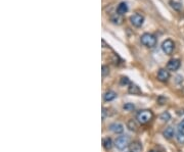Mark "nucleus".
Masks as SVG:
<instances>
[{
  "label": "nucleus",
  "instance_id": "14",
  "mask_svg": "<svg viewBox=\"0 0 184 152\" xmlns=\"http://www.w3.org/2000/svg\"><path fill=\"white\" fill-rule=\"evenodd\" d=\"M128 11V5H127L126 2H121L120 4L118 5V7H117V12H118L119 14H126V12Z\"/></svg>",
  "mask_w": 184,
  "mask_h": 152
},
{
  "label": "nucleus",
  "instance_id": "13",
  "mask_svg": "<svg viewBox=\"0 0 184 152\" xmlns=\"http://www.w3.org/2000/svg\"><path fill=\"white\" fill-rule=\"evenodd\" d=\"M128 92H129L130 94H133V95H139V94H141L140 88H139L137 85H135V84H130L129 85Z\"/></svg>",
  "mask_w": 184,
  "mask_h": 152
},
{
  "label": "nucleus",
  "instance_id": "24",
  "mask_svg": "<svg viewBox=\"0 0 184 152\" xmlns=\"http://www.w3.org/2000/svg\"><path fill=\"white\" fill-rule=\"evenodd\" d=\"M106 109L102 108V119H106Z\"/></svg>",
  "mask_w": 184,
  "mask_h": 152
},
{
  "label": "nucleus",
  "instance_id": "3",
  "mask_svg": "<svg viewBox=\"0 0 184 152\" xmlns=\"http://www.w3.org/2000/svg\"><path fill=\"white\" fill-rule=\"evenodd\" d=\"M115 146L119 150H125L130 146V140L127 136H119L115 141Z\"/></svg>",
  "mask_w": 184,
  "mask_h": 152
},
{
  "label": "nucleus",
  "instance_id": "1",
  "mask_svg": "<svg viewBox=\"0 0 184 152\" xmlns=\"http://www.w3.org/2000/svg\"><path fill=\"white\" fill-rule=\"evenodd\" d=\"M154 119V112L150 109H142L139 110L136 115V121L140 125H145V123H150Z\"/></svg>",
  "mask_w": 184,
  "mask_h": 152
},
{
  "label": "nucleus",
  "instance_id": "19",
  "mask_svg": "<svg viewBox=\"0 0 184 152\" xmlns=\"http://www.w3.org/2000/svg\"><path fill=\"white\" fill-rule=\"evenodd\" d=\"M123 108L126 110V111H132V110L135 109V105L133 103H126L123 105Z\"/></svg>",
  "mask_w": 184,
  "mask_h": 152
},
{
  "label": "nucleus",
  "instance_id": "2",
  "mask_svg": "<svg viewBox=\"0 0 184 152\" xmlns=\"http://www.w3.org/2000/svg\"><path fill=\"white\" fill-rule=\"evenodd\" d=\"M141 44H143L144 46L148 47V48H154L157 45V38H155L153 34L150 33H144L140 37Z\"/></svg>",
  "mask_w": 184,
  "mask_h": 152
},
{
  "label": "nucleus",
  "instance_id": "7",
  "mask_svg": "<svg viewBox=\"0 0 184 152\" xmlns=\"http://www.w3.org/2000/svg\"><path fill=\"white\" fill-rule=\"evenodd\" d=\"M170 78V72L166 68H161L158 72V80L161 82H167Z\"/></svg>",
  "mask_w": 184,
  "mask_h": 152
},
{
  "label": "nucleus",
  "instance_id": "11",
  "mask_svg": "<svg viewBox=\"0 0 184 152\" xmlns=\"http://www.w3.org/2000/svg\"><path fill=\"white\" fill-rule=\"evenodd\" d=\"M174 135H175V130H174L172 127H168L163 132V136L166 139H172L174 137Z\"/></svg>",
  "mask_w": 184,
  "mask_h": 152
},
{
  "label": "nucleus",
  "instance_id": "16",
  "mask_svg": "<svg viewBox=\"0 0 184 152\" xmlns=\"http://www.w3.org/2000/svg\"><path fill=\"white\" fill-rule=\"evenodd\" d=\"M160 119H161L162 122H164V123L169 122L170 119H171V115H170V113L168 112V111H164V112L160 115Z\"/></svg>",
  "mask_w": 184,
  "mask_h": 152
},
{
  "label": "nucleus",
  "instance_id": "22",
  "mask_svg": "<svg viewBox=\"0 0 184 152\" xmlns=\"http://www.w3.org/2000/svg\"><path fill=\"white\" fill-rule=\"evenodd\" d=\"M120 84H121V85H130L131 83H130L129 79L127 77H122L121 81H120Z\"/></svg>",
  "mask_w": 184,
  "mask_h": 152
},
{
  "label": "nucleus",
  "instance_id": "18",
  "mask_svg": "<svg viewBox=\"0 0 184 152\" xmlns=\"http://www.w3.org/2000/svg\"><path fill=\"white\" fill-rule=\"evenodd\" d=\"M176 139L178 141V143L184 144V132H178L176 135Z\"/></svg>",
  "mask_w": 184,
  "mask_h": 152
},
{
  "label": "nucleus",
  "instance_id": "9",
  "mask_svg": "<svg viewBox=\"0 0 184 152\" xmlns=\"http://www.w3.org/2000/svg\"><path fill=\"white\" fill-rule=\"evenodd\" d=\"M130 151L131 152H141L142 151V144L139 141H133L130 143Z\"/></svg>",
  "mask_w": 184,
  "mask_h": 152
},
{
  "label": "nucleus",
  "instance_id": "23",
  "mask_svg": "<svg viewBox=\"0 0 184 152\" xmlns=\"http://www.w3.org/2000/svg\"><path fill=\"white\" fill-rule=\"evenodd\" d=\"M178 132H184V119H182L178 125Z\"/></svg>",
  "mask_w": 184,
  "mask_h": 152
},
{
  "label": "nucleus",
  "instance_id": "12",
  "mask_svg": "<svg viewBox=\"0 0 184 152\" xmlns=\"http://www.w3.org/2000/svg\"><path fill=\"white\" fill-rule=\"evenodd\" d=\"M102 146H103V148L106 150H110V149H112L113 146H114V142L112 140V138H109V137L104 138L102 140Z\"/></svg>",
  "mask_w": 184,
  "mask_h": 152
},
{
  "label": "nucleus",
  "instance_id": "5",
  "mask_svg": "<svg viewBox=\"0 0 184 152\" xmlns=\"http://www.w3.org/2000/svg\"><path fill=\"white\" fill-rule=\"evenodd\" d=\"M130 21H131V24L133 25L134 27H141L142 25L144 23V18L142 17L141 14H135L130 17Z\"/></svg>",
  "mask_w": 184,
  "mask_h": 152
},
{
  "label": "nucleus",
  "instance_id": "17",
  "mask_svg": "<svg viewBox=\"0 0 184 152\" xmlns=\"http://www.w3.org/2000/svg\"><path fill=\"white\" fill-rule=\"evenodd\" d=\"M112 21H114L115 24H122V21H123V18H121V14H116L114 17H112Z\"/></svg>",
  "mask_w": 184,
  "mask_h": 152
},
{
  "label": "nucleus",
  "instance_id": "10",
  "mask_svg": "<svg viewBox=\"0 0 184 152\" xmlns=\"http://www.w3.org/2000/svg\"><path fill=\"white\" fill-rule=\"evenodd\" d=\"M117 98V93L113 90H109L106 91V93L103 94V100L106 101V102H110V101L115 100Z\"/></svg>",
  "mask_w": 184,
  "mask_h": 152
},
{
  "label": "nucleus",
  "instance_id": "21",
  "mask_svg": "<svg viewBox=\"0 0 184 152\" xmlns=\"http://www.w3.org/2000/svg\"><path fill=\"white\" fill-rule=\"evenodd\" d=\"M102 71H101V74H102V77H106V76L109 75L110 72V68L107 65H102Z\"/></svg>",
  "mask_w": 184,
  "mask_h": 152
},
{
  "label": "nucleus",
  "instance_id": "20",
  "mask_svg": "<svg viewBox=\"0 0 184 152\" xmlns=\"http://www.w3.org/2000/svg\"><path fill=\"white\" fill-rule=\"evenodd\" d=\"M170 4H171V6H172V8H174L175 10H180L181 9V4H180L179 2H176V1H173V0H171L170 1Z\"/></svg>",
  "mask_w": 184,
  "mask_h": 152
},
{
  "label": "nucleus",
  "instance_id": "25",
  "mask_svg": "<svg viewBox=\"0 0 184 152\" xmlns=\"http://www.w3.org/2000/svg\"><path fill=\"white\" fill-rule=\"evenodd\" d=\"M150 152H158V151H157V150H150Z\"/></svg>",
  "mask_w": 184,
  "mask_h": 152
},
{
  "label": "nucleus",
  "instance_id": "26",
  "mask_svg": "<svg viewBox=\"0 0 184 152\" xmlns=\"http://www.w3.org/2000/svg\"><path fill=\"white\" fill-rule=\"evenodd\" d=\"M129 152H131V151H129Z\"/></svg>",
  "mask_w": 184,
  "mask_h": 152
},
{
  "label": "nucleus",
  "instance_id": "8",
  "mask_svg": "<svg viewBox=\"0 0 184 152\" xmlns=\"http://www.w3.org/2000/svg\"><path fill=\"white\" fill-rule=\"evenodd\" d=\"M114 134H122L124 132V126L120 123H113L110 125L109 128Z\"/></svg>",
  "mask_w": 184,
  "mask_h": 152
},
{
  "label": "nucleus",
  "instance_id": "15",
  "mask_svg": "<svg viewBox=\"0 0 184 152\" xmlns=\"http://www.w3.org/2000/svg\"><path fill=\"white\" fill-rule=\"evenodd\" d=\"M138 122L135 121V119H130V121L127 123V127H128V129L130 131L132 132H136L138 130Z\"/></svg>",
  "mask_w": 184,
  "mask_h": 152
},
{
  "label": "nucleus",
  "instance_id": "4",
  "mask_svg": "<svg viewBox=\"0 0 184 152\" xmlns=\"http://www.w3.org/2000/svg\"><path fill=\"white\" fill-rule=\"evenodd\" d=\"M174 47H175V44H174V42L171 39L165 40L164 42L162 43V50H163L165 54H168V55L172 54Z\"/></svg>",
  "mask_w": 184,
  "mask_h": 152
},
{
  "label": "nucleus",
  "instance_id": "6",
  "mask_svg": "<svg viewBox=\"0 0 184 152\" xmlns=\"http://www.w3.org/2000/svg\"><path fill=\"white\" fill-rule=\"evenodd\" d=\"M180 65H181V62H180L179 59H176V58L171 59V60H169V62L167 63V69L171 72H175L180 68Z\"/></svg>",
  "mask_w": 184,
  "mask_h": 152
}]
</instances>
